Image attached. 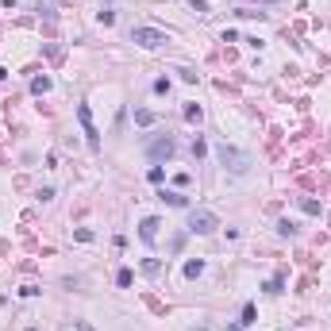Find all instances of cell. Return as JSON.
Wrapping results in <instances>:
<instances>
[{
	"label": "cell",
	"mask_w": 331,
	"mask_h": 331,
	"mask_svg": "<svg viewBox=\"0 0 331 331\" xmlns=\"http://www.w3.org/2000/svg\"><path fill=\"white\" fill-rule=\"evenodd\" d=\"M174 150H177V143L166 135V139H150V147H147V158L150 162H166V158H174Z\"/></svg>",
	"instance_id": "cell-5"
},
{
	"label": "cell",
	"mask_w": 331,
	"mask_h": 331,
	"mask_svg": "<svg viewBox=\"0 0 331 331\" xmlns=\"http://www.w3.org/2000/svg\"><path fill=\"white\" fill-rule=\"evenodd\" d=\"M204 273V258H189L185 262V278H201Z\"/></svg>",
	"instance_id": "cell-10"
},
{
	"label": "cell",
	"mask_w": 331,
	"mask_h": 331,
	"mask_svg": "<svg viewBox=\"0 0 331 331\" xmlns=\"http://www.w3.org/2000/svg\"><path fill=\"white\" fill-rule=\"evenodd\" d=\"M96 19H100L104 27H112V23H116V12H112V8H100V12H96Z\"/></svg>",
	"instance_id": "cell-17"
},
{
	"label": "cell",
	"mask_w": 331,
	"mask_h": 331,
	"mask_svg": "<svg viewBox=\"0 0 331 331\" xmlns=\"http://www.w3.org/2000/svg\"><path fill=\"white\" fill-rule=\"evenodd\" d=\"M262 289H266V293H270V296H278L281 289H285V278H270V281H266V285H262Z\"/></svg>",
	"instance_id": "cell-14"
},
{
	"label": "cell",
	"mask_w": 331,
	"mask_h": 331,
	"mask_svg": "<svg viewBox=\"0 0 331 331\" xmlns=\"http://www.w3.org/2000/svg\"><path fill=\"white\" fill-rule=\"evenodd\" d=\"M77 123H81V131H85V143H89V150H100V131H96V123H93V108L89 104H77Z\"/></svg>",
	"instance_id": "cell-3"
},
{
	"label": "cell",
	"mask_w": 331,
	"mask_h": 331,
	"mask_svg": "<svg viewBox=\"0 0 331 331\" xmlns=\"http://www.w3.org/2000/svg\"><path fill=\"white\" fill-rule=\"evenodd\" d=\"M150 89H154L158 96H162V93H170V77H158V81H154V85H150Z\"/></svg>",
	"instance_id": "cell-21"
},
{
	"label": "cell",
	"mask_w": 331,
	"mask_h": 331,
	"mask_svg": "<svg viewBox=\"0 0 331 331\" xmlns=\"http://www.w3.org/2000/svg\"><path fill=\"white\" fill-rule=\"evenodd\" d=\"M131 43L154 50V46H166V43H170V35H166V31H158V27H135V31H131Z\"/></svg>",
	"instance_id": "cell-4"
},
{
	"label": "cell",
	"mask_w": 331,
	"mask_h": 331,
	"mask_svg": "<svg viewBox=\"0 0 331 331\" xmlns=\"http://www.w3.org/2000/svg\"><path fill=\"white\" fill-rule=\"evenodd\" d=\"M131 278H135L131 270H120V273H116V285H120V289H127V285H131Z\"/></svg>",
	"instance_id": "cell-18"
},
{
	"label": "cell",
	"mask_w": 331,
	"mask_h": 331,
	"mask_svg": "<svg viewBox=\"0 0 331 331\" xmlns=\"http://www.w3.org/2000/svg\"><path fill=\"white\" fill-rule=\"evenodd\" d=\"M239 323H243V327H254V323H258V308H254V300H246V305H243Z\"/></svg>",
	"instance_id": "cell-8"
},
{
	"label": "cell",
	"mask_w": 331,
	"mask_h": 331,
	"mask_svg": "<svg viewBox=\"0 0 331 331\" xmlns=\"http://www.w3.org/2000/svg\"><path fill=\"white\" fill-rule=\"evenodd\" d=\"M147 177H150V181H154V185H162V177H166V170H162V166H150V174H147Z\"/></svg>",
	"instance_id": "cell-19"
},
{
	"label": "cell",
	"mask_w": 331,
	"mask_h": 331,
	"mask_svg": "<svg viewBox=\"0 0 331 331\" xmlns=\"http://www.w3.org/2000/svg\"><path fill=\"white\" fill-rule=\"evenodd\" d=\"M185 235H189V231H185ZM185 235H174V243H170V251H174V254H177V251L185 246Z\"/></svg>",
	"instance_id": "cell-22"
},
{
	"label": "cell",
	"mask_w": 331,
	"mask_h": 331,
	"mask_svg": "<svg viewBox=\"0 0 331 331\" xmlns=\"http://www.w3.org/2000/svg\"><path fill=\"white\" fill-rule=\"evenodd\" d=\"M158 270H162V262H158V258H143V273H150V278H154Z\"/></svg>",
	"instance_id": "cell-16"
},
{
	"label": "cell",
	"mask_w": 331,
	"mask_h": 331,
	"mask_svg": "<svg viewBox=\"0 0 331 331\" xmlns=\"http://www.w3.org/2000/svg\"><path fill=\"white\" fill-rule=\"evenodd\" d=\"M23 331H39V327H23Z\"/></svg>",
	"instance_id": "cell-26"
},
{
	"label": "cell",
	"mask_w": 331,
	"mask_h": 331,
	"mask_svg": "<svg viewBox=\"0 0 331 331\" xmlns=\"http://www.w3.org/2000/svg\"><path fill=\"white\" fill-rule=\"evenodd\" d=\"M219 227V219H216V212H208V208H189V235H212Z\"/></svg>",
	"instance_id": "cell-2"
},
{
	"label": "cell",
	"mask_w": 331,
	"mask_h": 331,
	"mask_svg": "<svg viewBox=\"0 0 331 331\" xmlns=\"http://www.w3.org/2000/svg\"><path fill=\"white\" fill-rule=\"evenodd\" d=\"M278 235H281V239H293V235H296V224H293V219H281V224H278Z\"/></svg>",
	"instance_id": "cell-13"
},
{
	"label": "cell",
	"mask_w": 331,
	"mask_h": 331,
	"mask_svg": "<svg viewBox=\"0 0 331 331\" xmlns=\"http://www.w3.org/2000/svg\"><path fill=\"white\" fill-rule=\"evenodd\" d=\"M201 104H185V120H189V123H201Z\"/></svg>",
	"instance_id": "cell-15"
},
{
	"label": "cell",
	"mask_w": 331,
	"mask_h": 331,
	"mask_svg": "<svg viewBox=\"0 0 331 331\" xmlns=\"http://www.w3.org/2000/svg\"><path fill=\"white\" fill-rule=\"evenodd\" d=\"M158 227H162V219H158V216H147V219L139 224V239H143L147 246L158 243Z\"/></svg>",
	"instance_id": "cell-6"
},
{
	"label": "cell",
	"mask_w": 331,
	"mask_h": 331,
	"mask_svg": "<svg viewBox=\"0 0 331 331\" xmlns=\"http://www.w3.org/2000/svg\"><path fill=\"white\" fill-rule=\"evenodd\" d=\"M216 158H219V166H224V170H231L235 177L251 174V166H254V158L246 154V150L231 147V143H216Z\"/></svg>",
	"instance_id": "cell-1"
},
{
	"label": "cell",
	"mask_w": 331,
	"mask_h": 331,
	"mask_svg": "<svg viewBox=\"0 0 331 331\" xmlns=\"http://www.w3.org/2000/svg\"><path fill=\"white\" fill-rule=\"evenodd\" d=\"M0 4H4V8H16V4H19V0H0Z\"/></svg>",
	"instance_id": "cell-24"
},
{
	"label": "cell",
	"mask_w": 331,
	"mask_h": 331,
	"mask_svg": "<svg viewBox=\"0 0 331 331\" xmlns=\"http://www.w3.org/2000/svg\"><path fill=\"white\" fill-rule=\"evenodd\" d=\"M31 93H35V96L50 93V77H46V73H39V77H31Z\"/></svg>",
	"instance_id": "cell-9"
},
{
	"label": "cell",
	"mask_w": 331,
	"mask_h": 331,
	"mask_svg": "<svg viewBox=\"0 0 331 331\" xmlns=\"http://www.w3.org/2000/svg\"><path fill=\"white\" fill-rule=\"evenodd\" d=\"M77 331H96L93 323H85V320H77Z\"/></svg>",
	"instance_id": "cell-23"
},
{
	"label": "cell",
	"mask_w": 331,
	"mask_h": 331,
	"mask_svg": "<svg viewBox=\"0 0 331 331\" xmlns=\"http://www.w3.org/2000/svg\"><path fill=\"white\" fill-rule=\"evenodd\" d=\"M204 150H208V147H204V139L197 135V139H192V158H204Z\"/></svg>",
	"instance_id": "cell-20"
},
{
	"label": "cell",
	"mask_w": 331,
	"mask_h": 331,
	"mask_svg": "<svg viewBox=\"0 0 331 331\" xmlns=\"http://www.w3.org/2000/svg\"><path fill=\"white\" fill-rule=\"evenodd\" d=\"M227 331H246V327H243V323H231V327H227Z\"/></svg>",
	"instance_id": "cell-25"
},
{
	"label": "cell",
	"mask_w": 331,
	"mask_h": 331,
	"mask_svg": "<svg viewBox=\"0 0 331 331\" xmlns=\"http://www.w3.org/2000/svg\"><path fill=\"white\" fill-rule=\"evenodd\" d=\"M154 120H158V116L150 112V108H135V123H139V127H150Z\"/></svg>",
	"instance_id": "cell-11"
},
{
	"label": "cell",
	"mask_w": 331,
	"mask_h": 331,
	"mask_svg": "<svg viewBox=\"0 0 331 331\" xmlns=\"http://www.w3.org/2000/svg\"><path fill=\"white\" fill-rule=\"evenodd\" d=\"M158 201H162V204H170V208H189V201H185V197H181L177 189H162V192H158Z\"/></svg>",
	"instance_id": "cell-7"
},
{
	"label": "cell",
	"mask_w": 331,
	"mask_h": 331,
	"mask_svg": "<svg viewBox=\"0 0 331 331\" xmlns=\"http://www.w3.org/2000/svg\"><path fill=\"white\" fill-rule=\"evenodd\" d=\"M300 212H308V216H320V201H312V197H300Z\"/></svg>",
	"instance_id": "cell-12"
}]
</instances>
